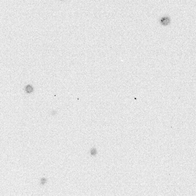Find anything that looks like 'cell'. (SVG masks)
I'll return each instance as SVG.
<instances>
[{
    "label": "cell",
    "mask_w": 196,
    "mask_h": 196,
    "mask_svg": "<svg viewBox=\"0 0 196 196\" xmlns=\"http://www.w3.org/2000/svg\"><path fill=\"white\" fill-rule=\"evenodd\" d=\"M160 23L161 26H166L170 24L171 23V18L168 16H164L160 19Z\"/></svg>",
    "instance_id": "6da1fadb"
},
{
    "label": "cell",
    "mask_w": 196,
    "mask_h": 196,
    "mask_svg": "<svg viewBox=\"0 0 196 196\" xmlns=\"http://www.w3.org/2000/svg\"><path fill=\"white\" fill-rule=\"evenodd\" d=\"M24 90L27 94H31V93H32L33 92V86L31 84H28V85L25 86Z\"/></svg>",
    "instance_id": "7a4b0ae2"
}]
</instances>
